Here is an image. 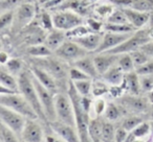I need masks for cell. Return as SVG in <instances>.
<instances>
[{
  "instance_id": "1",
  "label": "cell",
  "mask_w": 153,
  "mask_h": 142,
  "mask_svg": "<svg viewBox=\"0 0 153 142\" xmlns=\"http://www.w3.org/2000/svg\"><path fill=\"white\" fill-rule=\"evenodd\" d=\"M18 83H19V92L26 98L30 106L33 107L36 113L38 114L39 118L44 121H47L46 115L42 108V104L39 99L38 93H37L36 87L33 82V77L30 71H23L18 77Z\"/></svg>"
},
{
  "instance_id": "2",
  "label": "cell",
  "mask_w": 153,
  "mask_h": 142,
  "mask_svg": "<svg viewBox=\"0 0 153 142\" xmlns=\"http://www.w3.org/2000/svg\"><path fill=\"white\" fill-rule=\"evenodd\" d=\"M0 104L12 109L15 112L23 115L27 119L35 120V119L39 118L36 111L33 109L30 104L20 92L12 94H1V96H0Z\"/></svg>"
},
{
  "instance_id": "3",
  "label": "cell",
  "mask_w": 153,
  "mask_h": 142,
  "mask_svg": "<svg viewBox=\"0 0 153 142\" xmlns=\"http://www.w3.org/2000/svg\"><path fill=\"white\" fill-rule=\"evenodd\" d=\"M55 108L57 114V120L64 122L68 125L76 127V114L72 102L69 95L57 93L55 95Z\"/></svg>"
},
{
  "instance_id": "4",
  "label": "cell",
  "mask_w": 153,
  "mask_h": 142,
  "mask_svg": "<svg viewBox=\"0 0 153 142\" xmlns=\"http://www.w3.org/2000/svg\"><path fill=\"white\" fill-rule=\"evenodd\" d=\"M32 72V71H30ZM33 82L36 87L37 93H38L39 99L42 104V108L44 110V113L46 115L47 119L49 122L57 120V114H56V108H55V94L51 93L49 90H47L36 77L33 75Z\"/></svg>"
},
{
  "instance_id": "5",
  "label": "cell",
  "mask_w": 153,
  "mask_h": 142,
  "mask_svg": "<svg viewBox=\"0 0 153 142\" xmlns=\"http://www.w3.org/2000/svg\"><path fill=\"white\" fill-rule=\"evenodd\" d=\"M151 38L149 36L148 32L146 30H138L135 34H133L129 39L123 42L121 45L106 51L107 53H112V54H123V53H130L134 50L140 49L145 43L150 41Z\"/></svg>"
},
{
  "instance_id": "6",
  "label": "cell",
  "mask_w": 153,
  "mask_h": 142,
  "mask_svg": "<svg viewBox=\"0 0 153 142\" xmlns=\"http://www.w3.org/2000/svg\"><path fill=\"white\" fill-rule=\"evenodd\" d=\"M53 20L55 28L65 32L83 24V18L79 14L69 10H63L56 13L55 15H53Z\"/></svg>"
},
{
  "instance_id": "7",
  "label": "cell",
  "mask_w": 153,
  "mask_h": 142,
  "mask_svg": "<svg viewBox=\"0 0 153 142\" xmlns=\"http://www.w3.org/2000/svg\"><path fill=\"white\" fill-rule=\"evenodd\" d=\"M0 118H1V122L10 127L14 133L17 134L18 136L22 135V132L27 121V118H25L23 115L15 112L7 107L0 104Z\"/></svg>"
},
{
  "instance_id": "8",
  "label": "cell",
  "mask_w": 153,
  "mask_h": 142,
  "mask_svg": "<svg viewBox=\"0 0 153 142\" xmlns=\"http://www.w3.org/2000/svg\"><path fill=\"white\" fill-rule=\"evenodd\" d=\"M55 52L60 59L65 60V61L76 62V60L86 57L88 51L85 50L83 47H81L74 40H70L65 41Z\"/></svg>"
},
{
  "instance_id": "9",
  "label": "cell",
  "mask_w": 153,
  "mask_h": 142,
  "mask_svg": "<svg viewBox=\"0 0 153 142\" xmlns=\"http://www.w3.org/2000/svg\"><path fill=\"white\" fill-rule=\"evenodd\" d=\"M132 35H133V32H129V34H120V32H105L102 37V42H101L100 46H99L98 50L96 52L98 53L106 52V51L121 45L127 39H129Z\"/></svg>"
},
{
  "instance_id": "10",
  "label": "cell",
  "mask_w": 153,
  "mask_h": 142,
  "mask_svg": "<svg viewBox=\"0 0 153 142\" xmlns=\"http://www.w3.org/2000/svg\"><path fill=\"white\" fill-rule=\"evenodd\" d=\"M51 127L59 137L67 142H80L79 133L76 131V127L68 125L59 120L51 121Z\"/></svg>"
},
{
  "instance_id": "11",
  "label": "cell",
  "mask_w": 153,
  "mask_h": 142,
  "mask_svg": "<svg viewBox=\"0 0 153 142\" xmlns=\"http://www.w3.org/2000/svg\"><path fill=\"white\" fill-rule=\"evenodd\" d=\"M24 142H42L43 132L41 127L33 119H27L21 135Z\"/></svg>"
},
{
  "instance_id": "12",
  "label": "cell",
  "mask_w": 153,
  "mask_h": 142,
  "mask_svg": "<svg viewBox=\"0 0 153 142\" xmlns=\"http://www.w3.org/2000/svg\"><path fill=\"white\" fill-rule=\"evenodd\" d=\"M120 59V54H112V53L102 52L101 54L94 57V64L100 75H103L106 71H108L112 66L117 65Z\"/></svg>"
},
{
  "instance_id": "13",
  "label": "cell",
  "mask_w": 153,
  "mask_h": 142,
  "mask_svg": "<svg viewBox=\"0 0 153 142\" xmlns=\"http://www.w3.org/2000/svg\"><path fill=\"white\" fill-rule=\"evenodd\" d=\"M30 71H32L33 75H34L47 90H49V91L53 94H55V95L57 94V90H58L57 84H56L55 77H53L51 73L47 72L46 70L39 67V66H34Z\"/></svg>"
},
{
  "instance_id": "14",
  "label": "cell",
  "mask_w": 153,
  "mask_h": 142,
  "mask_svg": "<svg viewBox=\"0 0 153 142\" xmlns=\"http://www.w3.org/2000/svg\"><path fill=\"white\" fill-rule=\"evenodd\" d=\"M123 11L125 12L129 23L135 29L144 27L150 20V14L147 12L136 11V10L130 9V7H125V9H123Z\"/></svg>"
},
{
  "instance_id": "15",
  "label": "cell",
  "mask_w": 153,
  "mask_h": 142,
  "mask_svg": "<svg viewBox=\"0 0 153 142\" xmlns=\"http://www.w3.org/2000/svg\"><path fill=\"white\" fill-rule=\"evenodd\" d=\"M76 42L81 47H83L87 51H97L102 42V36L98 32H90L88 35H85L83 37L76 39H70Z\"/></svg>"
},
{
  "instance_id": "16",
  "label": "cell",
  "mask_w": 153,
  "mask_h": 142,
  "mask_svg": "<svg viewBox=\"0 0 153 142\" xmlns=\"http://www.w3.org/2000/svg\"><path fill=\"white\" fill-rule=\"evenodd\" d=\"M126 73L119 65H114L102 75L103 79L111 86H122Z\"/></svg>"
},
{
  "instance_id": "17",
  "label": "cell",
  "mask_w": 153,
  "mask_h": 142,
  "mask_svg": "<svg viewBox=\"0 0 153 142\" xmlns=\"http://www.w3.org/2000/svg\"><path fill=\"white\" fill-rule=\"evenodd\" d=\"M74 66L76 68L81 69L83 72H85L90 79H97L99 77V72L97 70L96 64H94V59L90 57H84L80 60H76V62H74Z\"/></svg>"
},
{
  "instance_id": "18",
  "label": "cell",
  "mask_w": 153,
  "mask_h": 142,
  "mask_svg": "<svg viewBox=\"0 0 153 142\" xmlns=\"http://www.w3.org/2000/svg\"><path fill=\"white\" fill-rule=\"evenodd\" d=\"M140 75L135 72V70L132 72L126 73L124 82L122 84V87L124 88V90H127L133 95H138L140 91Z\"/></svg>"
},
{
  "instance_id": "19",
  "label": "cell",
  "mask_w": 153,
  "mask_h": 142,
  "mask_svg": "<svg viewBox=\"0 0 153 142\" xmlns=\"http://www.w3.org/2000/svg\"><path fill=\"white\" fill-rule=\"evenodd\" d=\"M66 32L63 30H60L56 28L55 30H51L45 38L44 44L51 49V51H56L64 42H65Z\"/></svg>"
},
{
  "instance_id": "20",
  "label": "cell",
  "mask_w": 153,
  "mask_h": 142,
  "mask_svg": "<svg viewBox=\"0 0 153 142\" xmlns=\"http://www.w3.org/2000/svg\"><path fill=\"white\" fill-rule=\"evenodd\" d=\"M44 63V68L47 71L49 72L53 77H57V79H63L64 77L66 75V71H65V67L60 63L59 61H56V60L53 59H48L46 61H43Z\"/></svg>"
},
{
  "instance_id": "21",
  "label": "cell",
  "mask_w": 153,
  "mask_h": 142,
  "mask_svg": "<svg viewBox=\"0 0 153 142\" xmlns=\"http://www.w3.org/2000/svg\"><path fill=\"white\" fill-rule=\"evenodd\" d=\"M0 83L1 87H4L7 89H10L12 91L19 92V83L16 81V79L13 77L12 73L9 71H5L4 69H1L0 71Z\"/></svg>"
},
{
  "instance_id": "22",
  "label": "cell",
  "mask_w": 153,
  "mask_h": 142,
  "mask_svg": "<svg viewBox=\"0 0 153 142\" xmlns=\"http://www.w3.org/2000/svg\"><path fill=\"white\" fill-rule=\"evenodd\" d=\"M18 20L20 23L26 24L34 18L35 15V7L30 3H24L18 10Z\"/></svg>"
},
{
  "instance_id": "23",
  "label": "cell",
  "mask_w": 153,
  "mask_h": 142,
  "mask_svg": "<svg viewBox=\"0 0 153 142\" xmlns=\"http://www.w3.org/2000/svg\"><path fill=\"white\" fill-rule=\"evenodd\" d=\"M102 127L103 122H101L98 118L90 119L89 124H88V132H89V136L92 142L102 140Z\"/></svg>"
},
{
  "instance_id": "24",
  "label": "cell",
  "mask_w": 153,
  "mask_h": 142,
  "mask_svg": "<svg viewBox=\"0 0 153 142\" xmlns=\"http://www.w3.org/2000/svg\"><path fill=\"white\" fill-rule=\"evenodd\" d=\"M27 52L32 57H48L53 51L45 44H35L27 49Z\"/></svg>"
},
{
  "instance_id": "25",
  "label": "cell",
  "mask_w": 153,
  "mask_h": 142,
  "mask_svg": "<svg viewBox=\"0 0 153 142\" xmlns=\"http://www.w3.org/2000/svg\"><path fill=\"white\" fill-rule=\"evenodd\" d=\"M117 65L123 69V71L125 73L132 72L135 70V66L132 61V57L130 55V53H123V54H120V59L117 62Z\"/></svg>"
},
{
  "instance_id": "26",
  "label": "cell",
  "mask_w": 153,
  "mask_h": 142,
  "mask_svg": "<svg viewBox=\"0 0 153 142\" xmlns=\"http://www.w3.org/2000/svg\"><path fill=\"white\" fill-rule=\"evenodd\" d=\"M125 104H127L129 108L135 111H145L147 108V102L145 99L136 96H131V97H126L124 99Z\"/></svg>"
},
{
  "instance_id": "27",
  "label": "cell",
  "mask_w": 153,
  "mask_h": 142,
  "mask_svg": "<svg viewBox=\"0 0 153 142\" xmlns=\"http://www.w3.org/2000/svg\"><path fill=\"white\" fill-rule=\"evenodd\" d=\"M76 90L81 96H88L92 90L91 79H83V81L72 82Z\"/></svg>"
},
{
  "instance_id": "28",
  "label": "cell",
  "mask_w": 153,
  "mask_h": 142,
  "mask_svg": "<svg viewBox=\"0 0 153 142\" xmlns=\"http://www.w3.org/2000/svg\"><path fill=\"white\" fill-rule=\"evenodd\" d=\"M107 20H108V23H112V24H130L125 12L123 11V9L114 10L110 14V16H109Z\"/></svg>"
},
{
  "instance_id": "29",
  "label": "cell",
  "mask_w": 153,
  "mask_h": 142,
  "mask_svg": "<svg viewBox=\"0 0 153 142\" xmlns=\"http://www.w3.org/2000/svg\"><path fill=\"white\" fill-rule=\"evenodd\" d=\"M102 141L103 142H115V129L110 122H103Z\"/></svg>"
},
{
  "instance_id": "30",
  "label": "cell",
  "mask_w": 153,
  "mask_h": 142,
  "mask_svg": "<svg viewBox=\"0 0 153 142\" xmlns=\"http://www.w3.org/2000/svg\"><path fill=\"white\" fill-rule=\"evenodd\" d=\"M106 32H120V34H129L133 32L135 28L131 24H112L107 23L105 26Z\"/></svg>"
},
{
  "instance_id": "31",
  "label": "cell",
  "mask_w": 153,
  "mask_h": 142,
  "mask_svg": "<svg viewBox=\"0 0 153 142\" xmlns=\"http://www.w3.org/2000/svg\"><path fill=\"white\" fill-rule=\"evenodd\" d=\"M0 136L2 142H19L17 138V134H15L10 127H7L4 123L1 122L0 127Z\"/></svg>"
},
{
  "instance_id": "32",
  "label": "cell",
  "mask_w": 153,
  "mask_h": 142,
  "mask_svg": "<svg viewBox=\"0 0 153 142\" xmlns=\"http://www.w3.org/2000/svg\"><path fill=\"white\" fill-rule=\"evenodd\" d=\"M130 9L149 13L153 10V0H132Z\"/></svg>"
},
{
  "instance_id": "33",
  "label": "cell",
  "mask_w": 153,
  "mask_h": 142,
  "mask_svg": "<svg viewBox=\"0 0 153 142\" xmlns=\"http://www.w3.org/2000/svg\"><path fill=\"white\" fill-rule=\"evenodd\" d=\"M130 55H131L132 61H133L135 68L140 67V66L144 65V64H146L147 62L150 61L148 55H147L140 48L137 49V50H134V51H132V52H130Z\"/></svg>"
},
{
  "instance_id": "34",
  "label": "cell",
  "mask_w": 153,
  "mask_h": 142,
  "mask_svg": "<svg viewBox=\"0 0 153 142\" xmlns=\"http://www.w3.org/2000/svg\"><path fill=\"white\" fill-rule=\"evenodd\" d=\"M90 32H91V29L82 24V25L76 26V27L66 32V36L69 39H76V38H80V37L85 36V35H88V34H90Z\"/></svg>"
},
{
  "instance_id": "35",
  "label": "cell",
  "mask_w": 153,
  "mask_h": 142,
  "mask_svg": "<svg viewBox=\"0 0 153 142\" xmlns=\"http://www.w3.org/2000/svg\"><path fill=\"white\" fill-rule=\"evenodd\" d=\"M5 65H7V71H9L10 73H12L13 75L20 74V73H21L22 63L19 59H10Z\"/></svg>"
},
{
  "instance_id": "36",
  "label": "cell",
  "mask_w": 153,
  "mask_h": 142,
  "mask_svg": "<svg viewBox=\"0 0 153 142\" xmlns=\"http://www.w3.org/2000/svg\"><path fill=\"white\" fill-rule=\"evenodd\" d=\"M142 122H143V119L140 118V117L132 116V117H129V118H126L125 120L123 121V123H122V127L125 129H127L128 132H130V131H133V129H135L137 125H140Z\"/></svg>"
},
{
  "instance_id": "37",
  "label": "cell",
  "mask_w": 153,
  "mask_h": 142,
  "mask_svg": "<svg viewBox=\"0 0 153 142\" xmlns=\"http://www.w3.org/2000/svg\"><path fill=\"white\" fill-rule=\"evenodd\" d=\"M69 77L71 79V82H76V81H83V79H92L86 74L85 72H83L81 69L76 67H72L69 69Z\"/></svg>"
},
{
  "instance_id": "38",
  "label": "cell",
  "mask_w": 153,
  "mask_h": 142,
  "mask_svg": "<svg viewBox=\"0 0 153 142\" xmlns=\"http://www.w3.org/2000/svg\"><path fill=\"white\" fill-rule=\"evenodd\" d=\"M105 117L108 120H117L120 117V110L114 104H108L104 112Z\"/></svg>"
},
{
  "instance_id": "39",
  "label": "cell",
  "mask_w": 153,
  "mask_h": 142,
  "mask_svg": "<svg viewBox=\"0 0 153 142\" xmlns=\"http://www.w3.org/2000/svg\"><path fill=\"white\" fill-rule=\"evenodd\" d=\"M150 129H151V125L149 124V123L142 122L140 125H137V127L132 131V134H133L136 138H142V137H145L146 135H148Z\"/></svg>"
},
{
  "instance_id": "40",
  "label": "cell",
  "mask_w": 153,
  "mask_h": 142,
  "mask_svg": "<svg viewBox=\"0 0 153 142\" xmlns=\"http://www.w3.org/2000/svg\"><path fill=\"white\" fill-rule=\"evenodd\" d=\"M140 88L146 92L153 91V74L152 75H142L140 77Z\"/></svg>"
},
{
  "instance_id": "41",
  "label": "cell",
  "mask_w": 153,
  "mask_h": 142,
  "mask_svg": "<svg viewBox=\"0 0 153 142\" xmlns=\"http://www.w3.org/2000/svg\"><path fill=\"white\" fill-rule=\"evenodd\" d=\"M135 72L140 77L142 75H152L153 74V61H149L146 64L135 68Z\"/></svg>"
},
{
  "instance_id": "42",
  "label": "cell",
  "mask_w": 153,
  "mask_h": 142,
  "mask_svg": "<svg viewBox=\"0 0 153 142\" xmlns=\"http://www.w3.org/2000/svg\"><path fill=\"white\" fill-rule=\"evenodd\" d=\"M91 91L94 96H101L106 93L107 91H109V89L104 83H102V82H100V81H96L92 83Z\"/></svg>"
},
{
  "instance_id": "43",
  "label": "cell",
  "mask_w": 153,
  "mask_h": 142,
  "mask_svg": "<svg viewBox=\"0 0 153 142\" xmlns=\"http://www.w3.org/2000/svg\"><path fill=\"white\" fill-rule=\"evenodd\" d=\"M14 15L13 12H7V13H3L0 17V28L1 29H4L7 26H9L10 24L13 22Z\"/></svg>"
},
{
  "instance_id": "44",
  "label": "cell",
  "mask_w": 153,
  "mask_h": 142,
  "mask_svg": "<svg viewBox=\"0 0 153 142\" xmlns=\"http://www.w3.org/2000/svg\"><path fill=\"white\" fill-rule=\"evenodd\" d=\"M41 24H42L44 29H51L53 26V16H51L48 13H43L41 15Z\"/></svg>"
},
{
  "instance_id": "45",
  "label": "cell",
  "mask_w": 153,
  "mask_h": 142,
  "mask_svg": "<svg viewBox=\"0 0 153 142\" xmlns=\"http://www.w3.org/2000/svg\"><path fill=\"white\" fill-rule=\"evenodd\" d=\"M97 13L99 14L100 16H102V17H109L110 16V14L112 13L114 10H113V7H111V5H100V7H97Z\"/></svg>"
},
{
  "instance_id": "46",
  "label": "cell",
  "mask_w": 153,
  "mask_h": 142,
  "mask_svg": "<svg viewBox=\"0 0 153 142\" xmlns=\"http://www.w3.org/2000/svg\"><path fill=\"white\" fill-rule=\"evenodd\" d=\"M128 137V131L123 127L115 129V142H125Z\"/></svg>"
},
{
  "instance_id": "47",
  "label": "cell",
  "mask_w": 153,
  "mask_h": 142,
  "mask_svg": "<svg viewBox=\"0 0 153 142\" xmlns=\"http://www.w3.org/2000/svg\"><path fill=\"white\" fill-rule=\"evenodd\" d=\"M106 106L107 104H105V102L103 99H101V98L97 100L94 104V112H96V114L99 116L100 114L104 113L105 110H106Z\"/></svg>"
},
{
  "instance_id": "48",
  "label": "cell",
  "mask_w": 153,
  "mask_h": 142,
  "mask_svg": "<svg viewBox=\"0 0 153 142\" xmlns=\"http://www.w3.org/2000/svg\"><path fill=\"white\" fill-rule=\"evenodd\" d=\"M140 49L148 55L149 59L153 60V41H148L147 43H145V44L140 47Z\"/></svg>"
},
{
  "instance_id": "49",
  "label": "cell",
  "mask_w": 153,
  "mask_h": 142,
  "mask_svg": "<svg viewBox=\"0 0 153 142\" xmlns=\"http://www.w3.org/2000/svg\"><path fill=\"white\" fill-rule=\"evenodd\" d=\"M88 26H89V28L92 30V32H98L99 30L102 28V22H100V21H97V20H94V19H89L88 20Z\"/></svg>"
},
{
  "instance_id": "50",
  "label": "cell",
  "mask_w": 153,
  "mask_h": 142,
  "mask_svg": "<svg viewBox=\"0 0 153 142\" xmlns=\"http://www.w3.org/2000/svg\"><path fill=\"white\" fill-rule=\"evenodd\" d=\"M81 104L83 107V109L87 113L90 112V109H91V99H90L88 96H81Z\"/></svg>"
},
{
  "instance_id": "51",
  "label": "cell",
  "mask_w": 153,
  "mask_h": 142,
  "mask_svg": "<svg viewBox=\"0 0 153 142\" xmlns=\"http://www.w3.org/2000/svg\"><path fill=\"white\" fill-rule=\"evenodd\" d=\"M114 4H117L120 7H122V9H125V7H130L132 3V0H111Z\"/></svg>"
},
{
  "instance_id": "52",
  "label": "cell",
  "mask_w": 153,
  "mask_h": 142,
  "mask_svg": "<svg viewBox=\"0 0 153 142\" xmlns=\"http://www.w3.org/2000/svg\"><path fill=\"white\" fill-rule=\"evenodd\" d=\"M64 1H65V0H51L48 3H46V4L44 5V7L45 9H53V7L61 5Z\"/></svg>"
},
{
  "instance_id": "53",
  "label": "cell",
  "mask_w": 153,
  "mask_h": 142,
  "mask_svg": "<svg viewBox=\"0 0 153 142\" xmlns=\"http://www.w3.org/2000/svg\"><path fill=\"white\" fill-rule=\"evenodd\" d=\"M45 142H67V141H65V140L62 139V138L55 137V136H46Z\"/></svg>"
},
{
  "instance_id": "54",
  "label": "cell",
  "mask_w": 153,
  "mask_h": 142,
  "mask_svg": "<svg viewBox=\"0 0 153 142\" xmlns=\"http://www.w3.org/2000/svg\"><path fill=\"white\" fill-rule=\"evenodd\" d=\"M9 54L5 52H1L0 53V62H1V64H3V65H5V64L7 63V61H9Z\"/></svg>"
},
{
  "instance_id": "55",
  "label": "cell",
  "mask_w": 153,
  "mask_h": 142,
  "mask_svg": "<svg viewBox=\"0 0 153 142\" xmlns=\"http://www.w3.org/2000/svg\"><path fill=\"white\" fill-rule=\"evenodd\" d=\"M38 1H39V3H40V4L45 5L46 3H48L49 1H51V0H38Z\"/></svg>"
},
{
  "instance_id": "56",
  "label": "cell",
  "mask_w": 153,
  "mask_h": 142,
  "mask_svg": "<svg viewBox=\"0 0 153 142\" xmlns=\"http://www.w3.org/2000/svg\"><path fill=\"white\" fill-rule=\"evenodd\" d=\"M151 118L153 119V111H152V113H151Z\"/></svg>"
},
{
  "instance_id": "57",
  "label": "cell",
  "mask_w": 153,
  "mask_h": 142,
  "mask_svg": "<svg viewBox=\"0 0 153 142\" xmlns=\"http://www.w3.org/2000/svg\"><path fill=\"white\" fill-rule=\"evenodd\" d=\"M94 142H103L102 140H99V141H94Z\"/></svg>"
}]
</instances>
